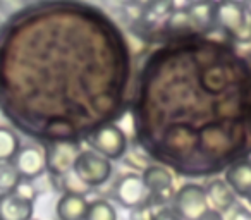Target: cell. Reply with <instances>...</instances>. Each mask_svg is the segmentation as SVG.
<instances>
[{"label": "cell", "instance_id": "cell-1", "mask_svg": "<svg viewBox=\"0 0 251 220\" xmlns=\"http://www.w3.org/2000/svg\"><path fill=\"white\" fill-rule=\"evenodd\" d=\"M215 24L229 33L236 42H251V12L239 2L215 4Z\"/></svg>", "mask_w": 251, "mask_h": 220}, {"label": "cell", "instance_id": "cell-2", "mask_svg": "<svg viewBox=\"0 0 251 220\" xmlns=\"http://www.w3.org/2000/svg\"><path fill=\"white\" fill-rule=\"evenodd\" d=\"M73 174L88 188L103 186L112 175V162L95 150H81L74 162Z\"/></svg>", "mask_w": 251, "mask_h": 220}, {"label": "cell", "instance_id": "cell-3", "mask_svg": "<svg viewBox=\"0 0 251 220\" xmlns=\"http://www.w3.org/2000/svg\"><path fill=\"white\" fill-rule=\"evenodd\" d=\"M86 143L91 150L100 153L101 157L108 160H119L127 153V136L124 129L117 124H101L98 126L90 136L86 138Z\"/></svg>", "mask_w": 251, "mask_h": 220}, {"label": "cell", "instance_id": "cell-4", "mask_svg": "<svg viewBox=\"0 0 251 220\" xmlns=\"http://www.w3.org/2000/svg\"><path fill=\"white\" fill-rule=\"evenodd\" d=\"M172 208L182 220H200L210 210L205 188L195 182L182 184L176 191Z\"/></svg>", "mask_w": 251, "mask_h": 220}, {"label": "cell", "instance_id": "cell-5", "mask_svg": "<svg viewBox=\"0 0 251 220\" xmlns=\"http://www.w3.org/2000/svg\"><path fill=\"white\" fill-rule=\"evenodd\" d=\"M145 186L148 189L151 206H164L172 201L176 196L174 189V177L171 171L164 165H148L141 174Z\"/></svg>", "mask_w": 251, "mask_h": 220}, {"label": "cell", "instance_id": "cell-6", "mask_svg": "<svg viewBox=\"0 0 251 220\" xmlns=\"http://www.w3.org/2000/svg\"><path fill=\"white\" fill-rule=\"evenodd\" d=\"M114 196L117 203L124 208L136 210L140 206L150 205V196L140 174H124L119 177L114 188Z\"/></svg>", "mask_w": 251, "mask_h": 220}, {"label": "cell", "instance_id": "cell-7", "mask_svg": "<svg viewBox=\"0 0 251 220\" xmlns=\"http://www.w3.org/2000/svg\"><path fill=\"white\" fill-rule=\"evenodd\" d=\"M47 151V171L57 177H66L73 172L74 162L79 155V147L71 141H53Z\"/></svg>", "mask_w": 251, "mask_h": 220}, {"label": "cell", "instance_id": "cell-8", "mask_svg": "<svg viewBox=\"0 0 251 220\" xmlns=\"http://www.w3.org/2000/svg\"><path fill=\"white\" fill-rule=\"evenodd\" d=\"M25 181H33L47 172V151L35 145L23 147L12 160Z\"/></svg>", "mask_w": 251, "mask_h": 220}, {"label": "cell", "instance_id": "cell-9", "mask_svg": "<svg viewBox=\"0 0 251 220\" xmlns=\"http://www.w3.org/2000/svg\"><path fill=\"white\" fill-rule=\"evenodd\" d=\"M35 203L16 191L0 195V220H31Z\"/></svg>", "mask_w": 251, "mask_h": 220}, {"label": "cell", "instance_id": "cell-10", "mask_svg": "<svg viewBox=\"0 0 251 220\" xmlns=\"http://www.w3.org/2000/svg\"><path fill=\"white\" fill-rule=\"evenodd\" d=\"M206 191V198H208V205L210 208L217 210L224 215V213H229L230 210L236 206V195L234 191L229 188L226 181L222 179H213L206 184L205 188Z\"/></svg>", "mask_w": 251, "mask_h": 220}, {"label": "cell", "instance_id": "cell-11", "mask_svg": "<svg viewBox=\"0 0 251 220\" xmlns=\"http://www.w3.org/2000/svg\"><path fill=\"white\" fill-rule=\"evenodd\" d=\"M90 201L86 196L74 195V193H64L59 198L55 206V213L59 220H84L88 213Z\"/></svg>", "mask_w": 251, "mask_h": 220}, {"label": "cell", "instance_id": "cell-12", "mask_svg": "<svg viewBox=\"0 0 251 220\" xmlns=\"http://www.w3.org/2000/svg\"><path fill=\"white\" fill-rule=\"evenodd\" d=\"M226 182L241 198H250L251 195V162H237L226 171Z\"/></svg>", "mask_w": 251, "mask_h": 220}, {"label": "cell", "instance_id": "cell-13", "mask_svg": "<svg viewBox=\"0 0 251 220\" xmlns=\"http://www.w3.org/2000/svg\"><path fill=\"white\" fill-rule=\"evenodd\" d=\"M21 150V141L16 131L7 126H0V162H12Z\"/></svg>", "mask_w": 251, "mask_h": 220}, {"label": "cell", "instance_id": "cell-14", "mask_svg": "<svg viewBox=\"0 0 251 220\" xmlns=\"http://www.w3.org/2000/svg\"><path fill=\"white\" fill-rule=\"evenodd\" d=\"M188 12L198 29L212 28V24H215V4L196 2V4L188 5Z\"/></svg>", "mask_w": 251, "mask_h": 220}, {"label": "cell", "instance_id": "cell-15", "mask_svg": "<svg viewBox=\"0 0 251 220\" xmlns=\"http://www.w3.org/2000/svg\"><path fill=\"white\" fill-rule=\"evenodd\" d=\"M165 28H167V31L174 33V35H188V33L198 29L193 18L189 16L188 9H184V11H179V9L177 11H172L171 16L165 19Z\"/></svg>", "mask_w": 251, "mask_h": 220}, {"label": "cell", "instance_id": "cell-16", "mask_svg": "<svg viewBox=\"0 0 251 220\" xmlns=\"http://www.w3.org/2000/svg\"><path fill=\"white\" fill-rule=\"evenodd\" d=\"M21 181V174L12 162H0V195L16 191Z\"/></svg>", "mask_w": 251, "mask_h": 220}, {"label": "cell", "instance_id": "cell-17", "mask_svg": "<svg viewBox=\"0 0 251 220\" xmlns=\"http://www.w3.org/2000/svg\"><path fill=\"white\" fill-rule=\"evenodd\" d=\"M84 220H117V212L107 199H95L88 206Z\"/></svg>", "mask_w": 251, "mask_h": 220}, {"label": "cell", "instance_id": "cell-18", "mask_svg": "<svg viewBox=\"0 0 251 220\" xmlns=\"http://www.w3.org/2000/svg\"><path fill=\"white\" fill-rule=\"evenodd\" d=\"M16 193H18V195H21L23 198H26V199H29V201H33V203H35V199L38 198V189H36L35 186H33L31 181H25V179H23L21 184L18 186Z\"/></svg>", "mask_w": 251, "mask_h": 220}, {"label": "cell", "instance_id": "cell-19", "mask_svg": "<svg viewBox=\"0 0 251 220\" xmlns=\"http://www.w3.org/2000/svg\"><path fill=\"white\" fill-rule=\"evenodd\" d=\"M153 206L151 205H145V206H140V208L133 210L131 213V220H153Z\"/></svg>", "mask_w": 251, "mask_h": 220}, {"label": "cell", "instance_id": "cell-20", "mask_svg": "<svg viewBox=\"0 0 251 220\" xmlns=\"http://www.w3.org/2000/svg\"><path fill=\"white\" fill-rule=\"evenodd\" d=\"M153 220H182V219L174 212L172 206H162V208L155 210Z\"/></svg>", "mask_w": 251, "mask_h": 220}, {"label": "cell", "instance_id": "cell-21", "mask_svg": "<svg viewBox=\"0 0 251 220\" xmlns=\"http://www.w3.org/2000/svg\"><path fill=\"white\" fill-rule=\"evenodd\" d=\"M226 220H251V212L241 205H236L229 213Z\"/></svg>", "mask_w": 251, "mask_h": 220}, {"label": "cell", "instance_id": "cell-22", "mask_svg": "<svg viewBox=\"0 0 251 220\" xmlns=\"http://www.w3.org/2000/svg\"><path fill=\"white\" fill-rule=\"evenodd\" d=\"M200 220H226V219H224V215L220 212H217V210L210 208L208 212H206L205 215H203Z\"/></svg>", "mask_w": 251, "mask_h": 220}, {"label": "cell", "instance_id": "cell-23", "mask_svg": "<svg viewBox=\"0 0 251 220\" xmlns=\"http://www.w3.org/2000/svg\"><path fill=\"white\" fill-rule=\"evenodd\" d=\"M246 126H248V131L251 133V107L248 108V112H246Z\"/></svg>", "mask_w": 251, "mask_h": 220}, {"label": "cell", "instance_id": "cell-24", "mask_svg": "<svg viewBox=\"0 0 251 220\" xmlns=\"http://www.w3.org/2000/svg\"><path fill=\"white\" fill-rule=\"evenodd\" d=\"M246 60H248V64H250V67H251V53H248V57H246Z\"/></svg>", "mask_w": 251, "mask_h": 220}, {"label": "cell", "instance_id": "cell-25", "mask_svg": "<svg viewBox=\"0 0 251 220\" xmlns=\"http://www.w3.org/2000/svg\"><path fill=\"white\" fill-rule=\"evenodd\" d=\"M248 11H250V12H251V4H250V5H248Z\"/></svg>", "mask_w": 251, "mask_h": 220}, {"label": "cell", "instance_id": "cell-26", "mask_svg": "<svg viewBox=\"0 0 251 220\" xmlns=\"http://www.w3.org/2000/svg\"><path fill=\"white\" fill-rule=\"evenodd\" d=\"M248 201H250V205H251V195H250V198H248Z\"/></svg>", "mask_w": 251, "mask_h": 220}, {"label": "cell", "instance_id": "cell-27", "mask_svg": "<svg viewBox=\"0 0 251 220\" xmlns=\"http://www.w3.org/2000/svg\"><path fill=\"white\" fill-rule=\"evenodd\" d=\"M31 220H35V219H31Z\"/></svg>", "mask_w": 251, "mask_h": 220}]
</instances>
